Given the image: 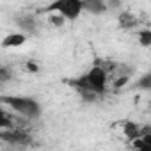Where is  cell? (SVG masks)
<instances>
[{"mask_svg":"<svg viewBox=\"0 0 151 151\" xmlns=\"http://www.w3.org/2000/svg\"><path fill=\"white\" fill-rule=\"evenodd\" d=\"M126 82H128V77H121L119 80H116V87H123Z\"/></svg>","mask_w":151,"mask_h":151,"instance_id":"18","label":"cell"},{"mask_svg":"<svg viewBox=\"0 0 151 151\" xmlns=\"http://www.w3.org/2000/svg\"><path fill=\"white\" fill-rule=\"evenodd\" d=\"M139 41H140V45L142 46H149L151 45V30H140L139 32Z\"/></svg>","mask_w":151,"mask_h":151,"instance_id":"13","label":"cell"},{"mask_svg":"<svg viewBox=\"0 0 151 151\" xmlns=\"http://www.w3.org/2000/svg\"><path fill=\"white\" fill-rule=\"evenodd\" d=\"M27 68H29L30 73H37V69H39V66L36 62H27Z\"/></svg>","mask_w":151,"mask_h":151,"instance_id":"17","label":"cell"},{"mask_svg":"<svg viewBox=\"0 0 151 151\" xmlns=\"http://www.w3.org/2000/svg\"><path fill=\"white\" fill-rule=\"evenodd\" d=\"M43 11L45 13H57L66 22H75L84 13L82 0H55V2L48 4Z\"/></svg>","mask_w":151,"mask_h":151,"instance_id":"3","label":"cell"},{"mask_svg":"<svg viewBox=\"0 0 151 151\" xmlns=\"http://www.w3.org/2000/svg\"><path fill=\"white\" fill-rule=\"evenodd\" d=\"M48 22H50V25H53V27H57V29H60V27L66 23V20H64L62 16H59V14H50V16H48Z\"/></svg>","mask_w":151,"mask_h":151,"instance_id":"14","label":"cell"},{"mask_svg":"<svg viewBox=\"0 0 151 151\" xmlns=\"http://www.w3.org/2000/svg\"><path fill=\"white\" fill-rule=\"evenodd\" d=\"M0 101L9 105L14 112H18L20 116L27 117V119H37L41 116V105L37 100L30 98V96H0Z\"/></svg>","mask_w":151,"mask_h":151,"instance_id":"2","label":"cell"},{"mask_svg":"<svg viewBox=\"0 0 151 151\" xmlns=\"http://www.w3.org/2000/svg\"><path fill=\"white\" fill-rule=\"evenodd\" d=\"M68 84L77 91H89L100 96L107 91V73L101 66L94 64L87 73L80 75L77 78H69Z\"/></svg>","mask_w":151,"mask_h":151,"instance_id":"1","label":"cell"},{"mask_svg":"<svg viewBox=\"0 0 151 151\" xmlns=\"http://www.w3.org/2000/svg\"><path fill=\"white\" fill-rule=\"evenodd\" d=\"M0 140H2V130H0Z\"/></svg>","mask_w":151,"mask_h":151,"instance_id":"19","label":"cell"},{"mask_svg":"<svg viewBox=\"0 0 151 151\" xmlns=\"http://www.w3.org/2000/svg\"><path fill=\"white\" fill-rule=\"evenodd\" d=\"M0 128H4V130H13L14 124H13V116L4 110L2 107H0Z\"/></svg>","mask_w":151,"mask_h":151,"instance_id":"9","label":"cell"},{"mask_svg":"<svg viewBox=\"0 0 151 151\" xmlns=\"http://www.w3.org/2000/svg\"><path fill=\"white\" fill-rule=\"evenodd\" d=\"M119 22H121L123 27H132V25L135 23V20L130 16V13H123V14L119 16Z\"/></svg>","mask_w":151,"mask_h":151,"instance_id":"15","label":"cell"},{"mask_svg":"<svg viewBox=\"0 0 151 151\" xmlns=\"http://www.w3.org/2000/svg\"><path fill=\"white\" fill-rule=\"evenodd\" d=\"M2 140L11 142V144H27L29 142V135L27 132L20 130V128H13V130H4L2 132Z\"/></svg>","mask_w":151,"mask_h":151,"instance_id":"4","label":"cell"},{"mask_svg":"<svg viewBox=\"0 0 151 151\" xmlns=\"http://www.w3.org/2000/svg\"><path fill=\"white\" fill-rule=\"evenodd\" d=\"M13 78V71L7 66H0V84H6Z\"/></svg>","mask_w":151,"mask_h":151,"instance_id":"10","label":"cell"},{"mask_svg":"<svg viewBox=\"0 0 151 151\" xmlns=\"http://www.w3.org/2000/svg\"><path fill=\"white\" fill-rule=\"evenodd\" d=\"M151 87V73H146L137 80V89H149Z\"/></svg>","mask_w":151,"mask_h":151,"instance_id":"11","label":"cell"},{"mask_svg":"<svg viewBox=\"0 0 151 151\" xmlns=\"http://www.w3.org/2000/svg\"><path fill=\"white\" fill-rule=\"evenodd\" d=\"M14 23L23 32H34L36 27H37V20H36L34 14H20V16L14 18Z\"/></svg>","mask_w":151,"mask_h":151,"instance_id":"5","label":"cell"},{"mask_svg":"<svg viewBox=\"0 0 151 151\" xmlns=\"http://www.w3.org/2000/svg\"><path fill=\"white\" fill-rule=\"evenodd\" d=\"M123 133H124V137L128 139V140H135V139H139L140 137V126L137 124V123H133V121H124L123 123Z\"/></svg>","mask_w":151,"mask_h":151,"instance_id":"8","label":"cell"},{"mask_svg":"<svg viewBox=\"0 0 151 151\" xmlns=\"http://www.w3.org/2000/svg\"><path fill=\"white\" fill-rule=\"evenodd\" d=\"M132 144H133V149H135V151H151V144L144 142L140 137H139V139H135Z\"/></svg>","mask_w":151,"mask_h":151,"instance_id":"12","label":"cell"},{"mask_svg":"<svg viewBox=\"0 0 151 151\" xmlns=\"http://www.w3.org/2000/svg\"><path fill=\"white\" fill-rule=\"evenodd\" d=\"M25 41H27V36L23 32H13L2 39V46L4 48H16V46L25 45Z\"/></svg>","mask_w":151,"mask_h":151,"instance_id":"7","label":"cell"},{"mask_svg":"<svg viewBox=\"0 0 151 151\" xmlns=\"http://www.w3.org/2000/svg\"><path fill=\"white\" fill-rule=\"evenodd\" d=\"M82 9L89 14H101L107 11V4L101 0H82Z\"/></svg>","mask_w":151,"mask_h":151,"instance_id":"6","label":"cell"},{"mask_svg":"<svg viewBox=\"0 0 151 151\" xmlns=\"http://www.w3.org/2000/svg\"><path fill=\"white\" fill-rule=\"evenodd\" d=\"M78 94H80L82 100H86V101H96V98H98V94L89 93V91H78Z\"/></svg>","mask_w":151,"mask_h":151,"instance_id":"16","label":"cell"}]
</instances>
